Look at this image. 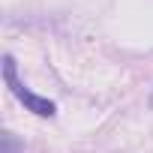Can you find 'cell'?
Segmentation results:
<instances>
[{"mask_svg":"<svg viewBox=\"0 0 153 153\" xmlns=\"http://www.w3.org/2000/svg\"><path fill=\"white\" fill-rule=\"evenodd\" d=\"M3 78H6L9 90H12V93L24 102V108H27V111H33L36 117H54V114H57V105H54L51 99L36 96L33 90H27V87H24V81H18V72H15V57H12V54H3Z\"/></svg>","mask_w":153,"mask_h":153,"instance_id":"cell-1","label":"cell"},{"mask_svg":"<svg viewBox=\"0 0 153 153\" xmlns=\"http://www.w3.org/2000/svg\"><path fill=\"white\" fill-rule=\"evenodd\" d=\"M3 153H21V144L15 141L12 132H3Z\"/></svg>","mask_w":153,"mask_h":153,"instance_id":"cell-2","label":"cell"}]
</instances>
